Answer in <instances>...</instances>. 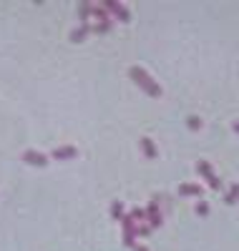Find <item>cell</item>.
<instances>
[{"label": "cell", "mask_w": 239, "mask_h": 251, "mask_svg": "<svg viewBox=\"0 0 239 251\" xmlns=\"http://www.w3.org/2000/svg\"><path fill=\"white\" fill-rule=\"evenodd\" d=\"M128 75H131L134 78V83H136V86L146 93V96H151V98H161V86H159V83L154 80V78H151L144 68H139V66H131V68H128Z\"/></svg>", "instance_id": "6da1fadb"}, {"label": "cell", "mask_w": 239, "mask_h": 251, "mask_svg": "<svg viewBox=\"0 0 239 251\" xmlns=\"http://www.w3.org/2000/svg\"><path fill=\"white\" fill-rule=\"evenodd\" d=\"M106 8V13L111 15V20H119V23H128L131 20V13H128V8L123 3H119V0H103L101 3Z\"/></svg>", "instance_id": "7a4b0ae2"}, {"label": "cell", "mask_w": 239, "mask_h": 251, "mask_svg": "<svg viewBox=\"0 0 239 251\" xmlns=\"http://www.w3.org/2000/svg\"><path fill=\"white\" fill-rule=\"evenodd\" d=\"M197 174L209 183V188H214V191H219V188H222V178L214 174V169H211V163H209V161H204V158L197 161Z\"/></svg>", "instance_id": "3957f363"}, {"label": "cell", "mask_w": 239, "mask_h": 251, "mask_svg": "<svg viewBox=\"0 0 239 251\" xmlns=\"http://www.w3.org/2000/svg\"><path fill=\"white\" fill-rule=\"evenodd\" d=\"M144 211H146V221H149V226H151V231H154V228H159V226L164 224V214H161V206H159V196L151 199Z\"/></svg>", "instance_id": "277c9868"}, {"label": "cell", "mask_w": 239, "mask_h": 251, "mask_svg": "<svg viewBox=\"0 0 239 251\" xmlns=\"http://www.w3.org/2000/svg\"><path fill=\"white\" fill-rule=\"evenodd\" d=\"M121 224H123V244H126L128 249H134V246H136V236H139V234H136V221L126 214Z\"/></svg>", "instance_id": "5b68a950"}, {"label": "cell", "mask_w": 239, "mask_h": 251, "mask_svg": "<svg viewBox=\"0 0 239 251\" xmlns=\"http://www.w3.org/2000/svg\"><path fill=\"white\" fill-rule=\"evenodd\" d=\"M23 161H26L28 166H38V169H46L51 158H48V156H43L40 151H33V149H30V151L23 153Z\"/></svg>", "instance_id": "8992f818"}, {"label": "cell", "mask_w": 239, "mask_h": 251, "mask_svg": "<svg viewBox=\"0 0 239 251\" xmlns=\"http://www.w3.org/2000/svg\"><path fill=\"white\" fill-rule=\"evenodd\" d=\"M76 156H78L76 146H58V149H53V153H51V158H56V161H71Z\"/></svg>", "instance_id": "52a82bcc"}, {"label": "cell", "mask_w": 239, "mask_h": 251, "mask_svg": "<svg viewBox=\"0 0 239 251\" xmlns=\"http://www.w3.org/2000/svg\"><path fill=\"white\" fill-rule=\"evenodd\" d=\"M91 18H96V23H108L111 15L106 13V8L101 3H91Z\"/></svg>", "instance_id": "ba28073f"}, {"label": "cell", "mask_w": 239, "mask_h": 251, "mask_svg": "<svg viewBox=\"0 0 239 251\" xmlns=\"http://www.w3.org/2000/svg\"><path fill=\"white\" fill-rule=\"evenodd\" d=\"M202 191H204V188L199 186V183H181L179 186V196H202Z\"/></svg>", "instance_id": "9c48e42d"}, {"label": "cell", "mask_w": 239, "mask_h": 251, "mask_svg": "<svg viewBox=\"0 0 239 251\" xmlns=\"http://www.w3.org/2000/svg\"><path fill=\"white\" fill-rule=\"evenodd\" d=\"M141 151H144L146 158H156V146H154V141H151L149 136L141 138Z\"/></svg>", "instance_id": "30bf717a"}, {"label": "cell", "mask_w": 239, "mask_h": 251, "mask_svg": "<svg viewBox=\"0 0 239 251\" xmlns=\"http://www.w3.org/2000/svg\"><path fill=\"white\" fill-rule=\"evenodd\" d=\"M78 20H81V25H89V20H91V3L89 0L78 5Z\"/></svg>", "instance_id": "8fae6325"}, {"label": "cell", "mask_w": 239, "mask_h": 251, "mask_svg": "<svg viewBox=\"0 0 239 251\" xmlns=\"http://www.w3.org/2000/svg\"><path fill=\"white\" fill-rule=\"evenodd\" d=\"M86 35H91V23L89 25H78L71 33V40H73V43H81V40H86Z\"/></svg>", "instance_id": "7c38bea8"}, {"label": "cell", "mask_w": 239, "mask_h": 251, "mask_svg": "<svg viewBox=\"0 0 239 251\" xmlns=\"http://www.w3.org/2000/svg\"><path fill=\"white\" fill-rule=\"evenodd\" d=\"M224 201H227L229 206L239 203V183H232V186L227 188V194H224Z\"/></svg>", "instance_id": "4fadbf2b"}, {"label": "cell", "mask_w": 239, "mask_h": 251, "mask_svg": "<svg viewBox=\"0 0 239 251\" xmlns=\"http://www.w3.org/2000/svg\"><path fill=\"white\" fill-rule=\"evenodd\" d=\"M123 216H126V214H123V203H121V201H114V203H111V219H114V221H123Z\"/></svg>", "instance_id": "5bb4252c"}, {"label": "cell", "mask_w": 239, "mask_h": 251, "mask_svg": "<svg viewBox=\"0 0 239 251\" xmlns=\"http://www.w3.org/2000/svg\"><path fill=\"white\" fill-rule=\"evenodd\" d=\"M114 28V20H108V23H93L91 25V33H108Z\"/></svg>", "instance_id": "9a60e30c"}, {"label": "cell", "mask_w": 239, "mask_h": 251, "mask_svg": "<svg viewBox=\"0 0 239 251\" xmlns=\"http://www.w3.org/2000/svg\"><path fill=\"white\" fill-rule=\"evenodd\" d=\"M128 216H131V219L136 221V226H139V224H141V221L146 219V211H144V208H139V206H136V208H131V214H128Z\"/></svg>", "instance_id": "2e32d148"}, {"label": "cell", "mask_w": 239, "mask_h": 251, "mask_svg": "<svg viewBox=\"0 0 239 251\" xmlns=\"http://www.w3.org/2000/svg\"><path fill=\"white\" fill-rule=\"evenodd\" d=\"M186 126H189L191 131H199V128H202V118H199V116H189V118H186Z\"/></svg>", "instance_id": "e0dca14e"}, {"label": "cell", "mask_w": 239, "mask_h": 251, "mask_svg": "<svg viewBox=\"0 0 239 251\" xmlns=\"http://www.w3.org/2000/svg\"><path fill=\"white\" fill-rule=\"evenodd\" d=\"M197 214L199 216H207L209 214V203L207 201H197Z\"/></svg>", "instance_id": "ac0fdd59"}, {"label": "cell", "mask_w": 239, "mask_h": 251, "mask_svg": "<svg viewBox=\"0 0 239 251\" xmlns=\"http://www.w3.org/2000/svg\"><path fill=\"white\" fill-rule=\"evenodd\" d=\"M136 234H139V236H149V234H151V226H149V224H139V226H136Z\"/></svg>", "instance_id": "d6986e66"}, {"label": "cell", "mask_w": 239, "mask_h": 251, "mask_svg": "<svg viewBox=\"0 0 239 251\" xmlns=\"http://www.w3.org/2000/svg\"><path fill=\"white\" fill-rule=\"evenodd\" d=\"M232 128H234V133H239V121H234V123H232Z\"/></svg>", "instance_id": "ffe728a7"}, {"label": "cell", "mask_w": 239, "mask_h": 251, "mask_svg": "<svg viewBox=\"0 0 239 251\" xmlns=\"http://www.w3.org/2000/svg\"><path fill=\"white\" fill-rule=\"evenodd\" d=\"M134 251H149L146 246H134Z\"/></svg>", "instance_id": "44dd1931"}]
</instances>
